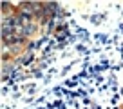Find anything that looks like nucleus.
<instances>
[{
    "mask_svg": "<svg viewBox=\"0 0 123 109\" xmlns=\"http://www.w3.org/2000/svg\"><path fill=\"white\" fill-rule=\"evenodd\" d=\"M31 60H33V54H25V56L20 60V64H22V66H27V64H31Z\"/></svg>",
    "mask_w": 123,
    "mask_h": 109,
    "instance_id": "f257e3e1",
    "label": "nucleus"
},
{
    "mask_svg": "<svg viewBox=\"0 0 123 109\" xmlns=\"http://www.w3.org/2000/svg\"><path fill=\"white\" fill-rule=\"evenodd\" d=\"M101 20H103V15H94V16H91V22H92V24H100Z\"/></svg>",
    "mask_w": 123,
    "mask_h": 109,
    "instance_id": "f03ea898",
    "label": "nucleus"
}]
</instances>
